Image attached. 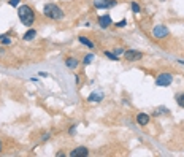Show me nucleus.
<instances>
[{"label": "nucleus", "mask_w": 184, "mask_h": 157, "mask_svg": "<svg viewBox=\"0 0 184 157\" xmlns=\"http://www.w3.org/2000/svg\"><path fill=\"white\" fill-rule=\"evenodd\" d=\"M0 40H2L3 45H10V43H11L10 38H6V35H5V37H3V35H0Z\"/></svg>", "instance_id": "f3484780"}, {"label": "nucleus", "mask_w": 184, "mask_h": 157, "mask_svg": "<svg viewBox=\"0 0 184 157\" xmlns=\"http://www.w3.org/2000/svg\"><path fill=\"white\" fill-rule=\"evenodd\" d=\"M35 35H37V32H35L33 29L27 30V32L24 33V40H27V41H29V40H33V38H35Z\"/></svg>", "instance_id": "ddd939ff"}, {"label": "nucleus", "mask_w": 184, "mask_h": 157, "mask_svg": "<svg viewBox=\"0 0 184 157\" xmlns=\"http://www.w3.org/2000/svg\"><path fill=\"white\" fill-rule=\"evenodd\" d=\"M162 2H163V0H162Z\"/></svg>", "instance_id": "b1692460"}, {"label": "nucleus", "mask_w": 184, "mask_h": 157, "mask_svg": "<svg viewBox=\"0 0 184 157\" xmlns=\"http://www.w3.org/2000/svg\"><path fill=\"white\" fill-rule=\"evenodd\" d=\"M113 53H114V54H116V56H117V57H119V56H121V54H124V49H122V48H114V49H113Z\"/></svg>", "instance_id": "a211bd4d"}, {"label": "nucleus", "mask_w": 184, "mask_h": 157, "mask_svg": "<svg viewBox=\"0 0 184 157\" xmlns=\"http://www.w3.org/2000/svg\"><path fill=\"white\" fill-rule=\"evenodd\" d=\"M43 13H45L46 18L53 19V21H57V19H62V18H64V11L59 8L56 3H46Z\"/></svg>", "instance_id": "f03ea898"}, {"label": "nucleus", "mask_w": 184, "mask_h": 157, "mask_svg": "<svg viewBox=\"0 0 184 157\" xmlns=\"http://www.w3.org/2000/svg\"><path fill=\"white\" fill-rule=\"evenodd\" d=\"M78 40H80V43H83V45H86L87 48H91V49H94V43L91 41V40H87L86 37H78Z\"/></svg>", "instance_id": "f8f14e48"}, {"label": "nucleus", "mask_w": 184, "mask_h": 157, "mask_svg": "<svg viewBox=\"0 0 184 157\" xmlns=\"http://www.w3.org/2000/svg\"><path fill=\"white\" fill-rule=\"evenodd\" d=\"M173 81V75L171 73H160L157 78H156V86H168Z\"/></svg>", "instance_id": "7ed1b4c3"}, {"label": "nucleus", "mask_w": 184, "mask_h": 157, "mask_svg": "<svg viewBox=\"0 0 184 157\" xmlns=\"http://www.w3.org/2000/svg\"><path fill=\"white\" fill-rule=\"evenodd\" d=\"M0 152H2V141H0Z\"/></svg>", "instance_id": "5701e85b"}, {"label": "nucleus", "mask_w": 184, "mask_h": 157, "mask_svg": "<svg viewBox=\"0 0 184 157\" xmlns=\"http://www.w3.org/2000/svg\"><path fill=\"white\" fill-rule=\"evenodd\" d=\"M19 2H21V0H10L8 3H10L11 6H18V5H19Z\"/></svg>", "instance_id": "aec40b11"}, {"label": "nucleus", "mask_w": 184, "mask_h": 157, "mask_svg": "<svg viewBox=\"0 0 184 157\" xmlns=\"http://www.w3.org/2000/svg\"><path fill=\"white\" fill-rule=\"evenodd\" d=\"M3 54H5V51H3L2 48H0V57H2V56H3Z\"/></svg>", "instance_id": "4be33fe9"}, {"label": "nucleus", "mask_w": 184, "mask_h": 157, "mask_svg": "<svg viewBox=\"0 0 184 157\" xmlns=\"http://www.w3.org/2000/svg\"><path fill=\"white\" fill-rule=\"evenodd\" d=\"M132 10H134V11H135V13H140V6H138V3L132 2Z\"/></svg>", "instance_id": "6ab92c4d"}, {"label": "nucleus", "mask_w": 184, "mask_h": 157, "mask_svg": "<svg viewBox=\"0 0 184 157\" xmlns=\"http://www.w3.org/2000/svg\"><path fill=\"white\" fill-rule=\"evenodd\" d=\"M94 59H95V56H94V54H87V56L84 57V64L89 65V64H91V62L94 60Z\"/></svg>", "instance_id": "4468645a"}, {"label": "nucleus", "mask_w": 184, "mask_h": 157, "mask_svg": "<svg viewBox=\"0 0 184 157\" xmlns=\"http://www.w3.org/2000/svg\"><path fill=\"white\" fill-rule=\"evenodd\" d=\"M87 154H89V151H87V148H84V146L75 148L72 152H70V156H72V157H86Z\"/></svg>", "instance_id": "423d86ee"}, {"label": "nucleus", "mask_w": 184, "mask_h": 157, "mask_svg": "<svg viewBox=\"0 0 184 157\" xmlns=\"http://www.w3.org/2000/svg\"><path fill=\"white\" fill-rule=\"evenodd\" d=\"M152 37L154 38H165L168 37V27L163 24H159L152 29Z\"/></svg>", "instance_id": "20e7f679"}, {"label": "nucleus", "mask_w": 184, "mask_h": 157, "mask_svg": "<svg viewBox=\"0 0 184 157\" xmlns=\"http://www.w3.org/2000/svg\"><path fill=\"white\" fill-rule=\"evenodd\" d=\"M18 14H19V19H21V22H22L24 26L30 27V26L33 24V21H35V13H33V10L30 8L29 5H22V6H19Z\"/></svg>", "instance_id": "f257e3e1"}, {"label": "nucleus", "mask_w": 184, "mask_h": 157, "mask_svg": "<svg viewBox=\"0 0 184 157\" xmlns=\"http://www.w3.org/2000/svg\"><path fill=\"white\" fill-rule=\"evenodd\" d=\"M136 122H138V125H146L149 122V116H148L146 113H140V114L136 116Z\"/></svg>", "instance_id": "1a4fd4ad"}, {"label": "nucleus", "mask_w": 184, "mask_h": 157, "mask_svg": "<svg viewBox=\"0 0 184 157\" xmlns=\"http://www.w3.org/2000/svg\"><path fill=\"white\" fill-rule=\"evenodd\" d=\"M176 100H178V105H179V107H181V108H184V94H181V95H178V99H176Z\"/></svg>", "instance_id": "dca6fc26"}, {"label": "nucleus", "mask_w": 184, "mask_h": 157, "mask_svg": "<svg viewBox=\"0 0 184 157\" xmlns=\"http://www.w3.org/2000/svg\"><path fill=\"white\" fill-rule=\"evenodd\" d=\"M102 99H103V94L102 92H94L89 95V102H100Z\"/></svg>", "instance_id": "9b49d317"}, {"label": "nucleus", "mask_w": 184, "mask_h": 157, "mask_svg": "<svg viewBox=\"0 0 184 157\" xmlns=\"http://www.w3.org/2000/svg\"><path fill=\"white\" fill-rule=\"evenodd\" d=\"M116 0H103V2H95L97 8H109V6H114Z\"/></svg>", "instance_id": "6e6552de"}, {"label": "nucleus", "mask_w": 184, "mask_h": 157, "mask_svg": "<svg viewBox=\"0 0 184 157\" xmlns=\"http://www.w3.org/2000/svg\"><path fill=\"white\" fill-rule=\"evenodd\" d=\"M105 56L109 57V59H113V60H119V57H117L114 53H109V51H107V53H105Z\"/></svg>", "instance_id": "2eb2a0df"}, {"label": "nucleus", "mask_w": 184, "mask_h": 157, "mask_svg": "<svg viewBox=\"0 0 184 157\" xmlns=\"http://www.w3.org/2000/svg\"><path fill=\"white\" fill-rule=\"evenodd\" d=\"M124 57H126L127 62H136L143 57V54L140 51H134V49H129V51H124Z\"/></svg>", "instance_id": "39448f33"}, {"label": "nucleus", "mask_w": 184, "mask_h": 157, "mask_svg": "<svg viewBox=\"0 0 184 157\" xmlns=\"http://www.w3.org/2000/svg\"><path fill=\"white\" fill-rule=\"evenodd\" d=\"M78 59H75V57H70V59H67L65 60V65H67V68H76L78 67Z\"/></svg>", "instance_id": "9d476101"}, {"label": "nucleus", "mask_w": 184, "mask_h": 157, "mask_svg": "<svg viewBox=\"0 0 184 157\" xmlns=\"http://www.w3.org/2000/svg\"><path fill=\"white\" fill-rule=\"evenodd\" d=\"M126 24H127V21H126V19H122V21H119V22H117L116 26H117V27H124Z\"/></svg>", "instance_id": "412c9836"}, {"label": "nucleus", "mask_w": 184, "mask_h": 157, "mask_svg": "<svg viewBox=\"0 0 184 157\" xmlns=\"http://www.w3.org/2000/svg\"><path fill=\"white\" fill-rule=\"evenodd\" d=\"M99 24H100V27H103V29L109 27V26H111V16H109V14L100 16V18H99Z\"/></svg>", "instance_id": "0eeeda50"}]
</instances>
